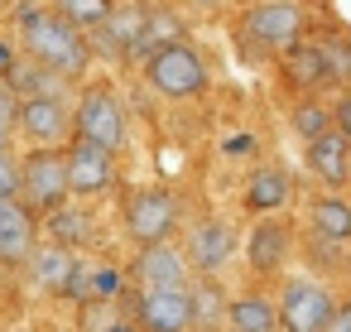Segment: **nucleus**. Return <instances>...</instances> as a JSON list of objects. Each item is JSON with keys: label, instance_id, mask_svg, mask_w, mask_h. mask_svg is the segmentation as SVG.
I'll use <instances>...</instances> for the list:
<instances>
[{"label": "nucleus", "instance_id": "1", "mask_svg": "<svg viewBox=\"0 0 351 332\" xmlns=\"http://www.w3.org/2000/svg\"><path fill=\"white\" fill-rule=\"evenodd\" d=\"M15 25H20V49H25L29 63L49 68V73L63 78V82L87 78V68H92L87 34H77L73 25H63L49 5H20Z\"/></svg>", "mask_w": 351, "mask_h": 332}, {"label": "nucleus", "instance_id": "2", "mask_svg": "<svg viewBox=\"0 0 351 332\" xmlns=\"http://www.w3.org/2000/svg\"><path fill=\"white\" fill-rule=\"evenodd\" d=\"M303 29H308V10L298 0H255L236 25V44L250 58H274V54H289L303 39Z\"/></svg>", "mask_w": 351, "mask_h": 332}, {"label": "nucleus", "instance_id": "3", "mask_svg": "<svg viewBox=\"0 0 351 332\" xmlns=\"http://www.w3.org/2000/svg\"><path fill=\"white\" fill-rule=\"evenodd\" d=\"M284 78H289V87L303 92V97H317L322 87L346 82V78H351V49H346V39H337V34L298 39V44L284 54Z\"/></svg>", "mask_w": 351, "mask_h": 332}, {"label": "nucleus", "instance_id": "4", "mask_svg": "<svg viewBox=\"0 0 351 332\" xmlns=\"http://www.w3.org/2000/svg\"><path fill=\"white\" fill-rule=\"evenodd\" d=\"M145 82L154 97L164 102H193L207 92L212 73H207V58L183 39V44H159L149 58H145Z\"/></svg>", "mask_w": 351, "mask_h": 332}, {"label": "nucleus", "instance_id": "5", "mask_svg": "<svg viewBox=\"0 0 351 332\" xmlns=\"http://www.w3.org/2000/svg\"><path fill=\"white\" fill-rule=\"evenodd\" d=\"M73 140L97 145V150H106V154H121V150H125V140H130L125 111H121V102H116V92H111L106 82L82 87L77 111H73Z\"/></svg>", "mask_w": 351, "mask_h": 332}, {"label": "nucleus", "instance_id": "6", "mask_svg": "<svg viewBox=\"0 0 351 332\" xmlns=\"http://www.w3.org/2000/svg\"><path fill=\"white\" fill-rule=\"evenodd\" d=\"M68 164H63V150H29L20 159V202L34 212V217H49L68 202Z\"/></svg>", "mask_w": 351, "mask_h": 332}, {"label": "nucleus", "instance_id": "7", "mask_svg": "<svg viewBox=\"0 0 351 332\" xmlns=\"http://www.w3.org/2000/svg\"><path fill=\"white\" fill-rule=\"evenodd\" d=\"M332 308H337V298H332V289L322 279L293 274V279H284L274 313H279V327L284 332H322L327 318H332Z\"/></svg>", "mask_w": 351, "mask_h": 332}, {"label": "nucleus", "instance_id": "8", "mask_svg": "<svg viewBox=\"0 0 351 332\" xmlns=\"http://www.w3.org/2000/svg\"><path fill=\"white\" fill-rule=\"evenodd\" d=\"M178 198L169 193V188H135L130 198H125V231H130V241L135 246H159V241H169L173 236V226H178Z\"/></svg>", "mask_w": 351, "mask_h": 332}, {"label": "nucleus", "instance_id": "9", "mask_svg": "<svg viewBox=\"0 0 351 332\" xmlns=\"http://www.w3.org/2000/svg\"><path fill=\"white\" fill-rule=\"evenodd\" d=\"M145 5H135V0H125V5H111L106 10V20L92 29V39H87V49H92V58L101 54V58H135L140 63V39H145Z\"/></svg>", "mask_w": 351, "mask_h": 332}, {"label": "nucleus", "instance_id": "10", "mask_svg": "<svg viewBox=\"0 0 351 332\" xmlns=\"http://www.w3.org/2000/svg\"><path fill=\"white\" fill-rule=\"evenodd\" d=\"M236 246H241L236 226L221 222V217H207V222H197V226L188 231V241H183L178 250H183V260H188V274H217V270H226V265L236 260Z\"/></svg>", "mask_w": 351, "mask_h": 332}, {"label": "nucleus", "instance_id": "11", "mask_svg": "<svg viewBox=\"0 0 351 332\" xmlns=\"http://www.w3.org/2000/svg\"><path fill=\"white\" fill-rule=\"evenodd\" d=\"M130 322L140 332H193L188 289H135Z\"/></svg>", "mask_w": 351, "mask_h": 332}, {"label": "nucleus", "instance_id": "12", "mask_svg": "<svg viewBox=\"0 0 351 332\" xmlns=\"http://www.w3.org/2000/svg\"><path fill=\"white\" fill-rule=\"evenodd\" d=\"M15 126H20V135H25L34 150H63V140H73V111H68V102H58V97L20 102Z\"/></svg>", "mask_w": 351, "mask_h": 332}, {"label": "nucleus", "instance_id": "13", "mask_svg": "<svg viewBox=\"0 0 351 332\" xmlns=\"http://www.w3.org/2000/svg\"><path fill=\"white\" fill-rule=\"evenodd\" d=\"M63 164H68V193L73 198H97V193H106L111 183H116V154H106V150H97V145H82V140H73L68 150H63Z\"/></svg>", "mask_w": 351, "mask_h": 332}, {"label": "nucleus", "instance_id": "14", "mask_svg": "<svg viewBox=\"0 0 351 332\" xmlns=\"http://www.w3.org/2000/svg\"><path fill=\"white\" fill-rule=\"evenodd\" d=\"M289 255H293V226H289V217H255V226L245 236L250 270L269 279V274H279L289 265Z\"/></svg>", "mask_w": 351, "mask_h": 332}, {"label": "nucleus", "instance_id": "15", "mask_svg": "<svg viewBox=\"0 0 351 332\" xmlns=\"http://www.w3.org/2000/svg\"><path fill=\"white\" fill-rule=\"evenodd\" d=\"M289 198H293V174L269 159V164H255V169H250L245 193H241V207H245L250 217H284Z\"/></svg>", "mask_w": 351, "mask_h": 332}, {"label": "nucleus", "instance_id": "16", "mask_svg": "<svg viewBox=\"0 0 351 332\" xmlns=\"http://www.w3.org/2000/svg\"><path fill=\"white\" fill-rule=\"evenodd\" d=\"M135 284L140 289H188V260L173 241H159V246H140L135 265H130Z\"/></svg>", "mask_w": 351, "mask_h": 332}, {"label": "nucleus", "instance_id": "17", "mask_svg": "<svg viewBox=\"0 0 351 332\" xmlns=\"http://www.w3.org/2000/svg\"><path fill=\"white\" fill-rule=\"evenodd\" d=\"M34 246H39V217L20 198H5L0 202V265H25Z\"/></svg>", "mask_w": 351, "mask_h": 332}, {"label": "nucleus", "instance_id": "18", "mask_svg": "<svg viewBox=\"0 0 351 332\" xmlns=\"http://www.w3.org/2000/svg\"><path fill=\"white\" fill-rule=\"evenodd\" d=\"M346 154H351V145L337 135V130H327V135H317L313 145H308V154H303V164H308V174L327 188V193H341L351 178H346Z\"/></svg>", "mask_w": 351, "mask_h": 332}, {"label": "nucleus", "instance_id": "19", "mask_svg": "<svg viewBox=\"0 0 351 332\" xmlns=\"http://www.w3.org/2000/svg\"><path fill=\"white\" fill-rule=\"evenodd\" d=\"M188 313H193V327H197V332L226 327V289L217 284V274L188 279Z\"/></svg>", "mask_w": 351, "mask_h": 332}, {"label": "nucleus", "instance_id": "20", "mask_svg": "<svg viewBox=\"0 0 351 332\" xmlns=\"http://www.w3.org/2000/svg\"><path fill=\"white\" fill-rule=\"evenodd\" d=\"M0 82H5L20 102H39V97H58V102H63V78H53L49 68L29 63L25 54H15V63L5 68V78H0Z\"/></svg>", "mask_w": 351, "mask_h": 332}, {"label": "nucleus", "instance_id": "21", "mask_svg": "<svg viewBox=\"0 0 351 332\" xmlns=\"http://www.w3.org/2000/svg\"><path fill=\"white\" fill-rule=\"evenodd\" d=\"M73 250H63V246H34L29 250V260H25V279L39 289V294H58L63 289V279H68V270H73Z\"/></svg>", "mask_w": 351, "mask_h": 332}, {"label": "nucleus", "instance_id": "22", "mask_svg": "<svg viewBox=\"0 0 351 332\" xmlns=\"http://www.w3.org/2000/svg\"><path fill=\"white\" fill-rule=\"evenodd\" d=\"M308 231H313V236H327V241H337V246H346V241H351V202H346L341 193L313 198V207H308Z\"/></svg>", "mask_w": 351, "mask_h": 332}, {"label": "nucleus", "instance_id": "23", "mask_svg": "<svg viewBox=\"0 0 351 332\" xmlns=\"http://www.w3.org/2000/svg\"><path fill=\"white\" fill-rule=\"evenodd\" d=\"M44 222H49V241L63 246V250H77V246H92V241H97V222H92L87 207H68V202H63V207L49 212Z\"/></svg>", "mask_w": 351, "mask_h": 332}, {"label": "nucleus", "instance_id": "24", "mask_svg": "<svg viewBox=\"0 0 351 332\" xmlns=\"http://www.w3.org/2000/svg\"><path fill=\"white\" fill-rule=\"evenodd\" d=\"M226 327L231 332H279V313L265 294H241V298H226Z\"/></svg>", "mask_w": 351, "mask_h": 332}, {"label": "nucleus", "instance_id": "25", "mask_svg": "<svg viewBox=\"0 0 351 332\" xmlns=\"http://www.w3.org/2000/svg\"><path fill=\"white\" fill-rule=\"evenodd\" d=\"M289 126H293V135H298L303 145H313L317 135L332 130V111H327L317 97H298V106L289 111Z\"/></svg>", "mask_w": 351, "mask_h": 332}, {"label": "nucleus", "instance_id": "26", "mask_svg": "<svg viewBox=\"0 0 351 332\" xmlns=\"http://www.w3.org/2000/svg\"><path fill=\"white\" fill-rule=\"evenodd\" d=\"M111 5H116V0H53L49 10H53L63 25H73L77 34H82V29L92 34V29L106 20V10H111Z\"/></svg>", "mask_w": 351, "mask_h": 332}, {"label": "nucleus", "instance_id": "27", "mask_svg": "<svg viewBox=\"0 0 351 332\" xmlns=\"http://www.w3.org/2000/svg\"><path fill=\"white\" fill-rule=\"evenodd\" d=\"M346 250H351V246H337V241L313 236V231H308V246H303V255H308V265H313L317 274H337L341 260H346Z\"/></svg>", "mask_w": 351, "mask_h": 332}, {"label": "nucleus", "instance_id": "28", "mask_svg": "<svg viewBox=\"0 0 351 332\" xmlns=\"http://www.w3.org/2000/svg\"><path fill=\"white\" fill-rule=\"evenodd\" d=\"M58 298H68V303H77V308L92 298V265H87V260H73V270H68V279H63Z\"/></svg>", "mask_w": 351, "mask_h": 332}, {"label": "nucleus", "instance_id": "29", "mask_svg": "<svg viewBox=\"0 0 351 332\" xmlns=\"http://www.w3.org/2000/svg\"><path fill=\"white\" fill-rule=\"evenodd\" d=\"M121 322V313H116V303H106V298H87L82 303V332H111Z\"/></svg>", "mask_w": 351, "mask_h": 332}, {"label": "nucleus", "instance_id": "30", "mask_svg": "<svg viewBox=\"0 0 351 332\" xmlns=\"http://www.w3.org/2000/svg\"><path fill=\"white\" fill-rule=\"evenodd\" d=\"M125 294V274L116 270V265H101V270H92V298H106V303H116Z\"/></svg>", "mask_w": 351, "mask_h": 332}, {"label": "nucleus", "instance_id": "31", "mask_svg": "<svg viewBox=\"0 0 351 332\" xmlns=\"http://www.w3.org/2000/svg\"><path fill=\"white\" fill-rule=\"evenodd\" d=\"M5 198H20V159L5 150L0 154V202Z\"/></svg>", "mask_w": 351, "mask_h": 332}, {"label": "nucleus", "instance_id": "32", "mask_svg": "<svg viewBox=\"0 0 351 332\" xmlns=\"http://www.w3.org/2000/svg\"><path fill=\"white\" fill-rule=\"evenodd\" d=\"M327 111H332V130H337V135L351 145V92H346L337 106H327Z\"/></svg>", "mask_w": 351, "mask_h": 332}, {"label": "nucleus", "instance_id": "33", "mask_svg": "<svg viewBox=\"0 0 351 332\" xmlns=\"http://www.w3.org/2000/svg\"><path fill=\"white\" fill-rule=\"evenodd\" d=\"M15 116H20V97H15L5 82H0V126L10 130V126H15Z\"/></svg>", "mask_w": 351, "mask_h": 332}, {"label": "nucleus", "instance_id": "34", "mask_svg": "<svg viewBox=\"0 0 351 332\" xmlns=\"http://www.w3.org/2000/svg\"><path fill=\"white\" fill-rule=\"evenodd\" d=\"M322 332H351V298H341V303L332 308V318H327Z\"/></svg>", "mask_w": 351, "mask_h": 332}, {"label": "nucleus", "instance_id": "35", "mask_svg": "<svg viewBox=\"0 0 351 332\" xmlns=\"http://www.w3.org/2000/svg\"><path fill=\"white\" fill-rule=\"evenodd\" d=\"M10 63H15V54H10V44H5V39H0V78H5V68H10Z\"/></svg>", "mask_w": 351, "mask_h": 332}, {"label": "nucleus", "instance_id": "36", "mask_svg": "<svg viewBox=\"0 0 351 332\" xmlns=\"http://www.w3.org/2000/svg\"><path fill=\"white\" fill-rule=\"evenodd\" d=\"M183 5H193V10H212V5H221V0H183Z\"/></svg>", "mask_w": 351, "mask_h": 332}, {"label": "nucleus", "instance_id": "37", "mask_svg": "<svg viewBox=\"0 0 351 332\" xmlns=\"http://www.w3.org/2000/svg\"><path fill=\"white\" fill-rule=\"evenodd\" d=\"M111 332H140V327H135V322H130V318H121V322H116V327H111Z\"/></svg>", "mask_w": 351, "mask_h": 332}, {"label": "nucleus", "instance_id": "38", "mask_svg": "<svg viewBox=\"0 0 351 332\" xmlns=\"http://www.w3.org/2000/svg\"><path fill=\"white\" fill-rule=\"evenodd\" d=\"M5 150H10V130H5V126H0V154H5Z\"/></svg>", "mask_w": 351, "mask_h": 332}, {"label": "nucleus", "instance_id": "39", "mask_svg": "<svg viewBox=\"0 0 351 332\" xmlns=\"http://www.w3.org/2000/svg\"><path fill=\"white\" fill-rule=\"evenodd\" d=\"M341 270H346V279H351V250H346V260H341Z\"/></svg>", "mask_w": 351, "mask_h": 332}, {"label": "nucleus", "instance_id": "40", "mask_svg": "<svg viewBox=\"0 0 351 332\" xmlns=\"http://www.w3.org/2000/svg\"><path fill=\"white\" fill-rule=\"evenodd\" d=\"M346 178H351V154H346Z\"/></svg>", "mask_w": 351, "mask_h": 332}]
</instances>
